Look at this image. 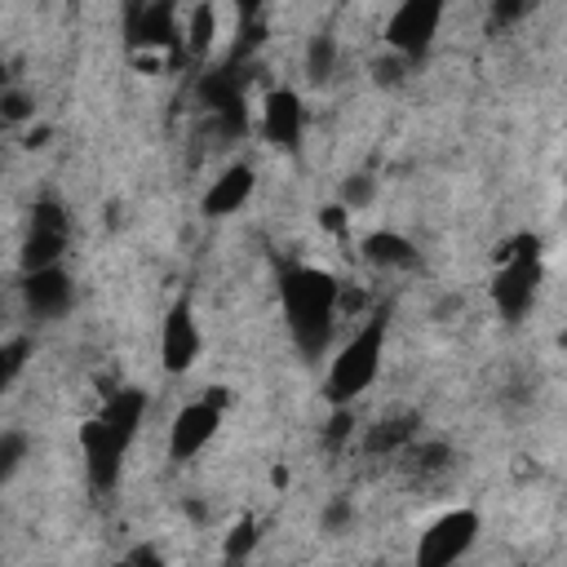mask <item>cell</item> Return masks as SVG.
<instances>
[{"label": "cell", "instance_id": "cell-1", "mask_svg": "<svg viewBox=\"0 0 567 567\" xmlns=\"http://www.w3.org/2000/svg\"><path fill=\"white\" fill-rule=\"evenodd\" d=\"M142 412H146V394L142 390H115V394H106V408L84 421L80 447H84V465H89L93 487H111L120 478L124 456H128V447L137 439Z\"/></svg>", "mask_w": 567, "mask_h": 567}, {"label": "cell", "instance_id": "cell-2", "mask_svg": "<svg viewBox=\"0 0 567 567\" xmlns=\"http://www.w3.org/2000/svg\"><path fill=\"white\" fill-rule=\"evenodd\" d=\"M279 292H284V319H288L297 350L319 354L332 337V323L341 319V310H337L341 284L319 266H292V270H284Z\"/></svg>", "mask_w": 567, "mask_h": 567}, {"label": "cell", "instance_id": "cell-3", "mask_svg": "<svg viewBox=\"0 0 567 567\" xmlns=\"http://www.w3.org/2000/svg\"><path fill=\"white\" fill-rule=\"evenodd\" d=\"M385 323H390V315L381 310V315H372L363 328H354V337L341 346V354L332 359V368H328V399L341 408V403H350V399H359L372 381H377V372H381V350H385Z\"/></svg>", "mask_w": 567, "mask_h": 567}, {"label": "cell", "instance_id": "cell-4", "mask_svg": "<svg viewBox=\"0 0 567 567\" xmlns=\"http://www.w3.org/2000/svg\"><path fill=\"white\" fill-rule=\"evenodd\" d=\"M536 279H540V252H536V239L523 235L514 239L505 252H501V270L492 279V301L505 319H523L532 310V297H536Z\"/></svg>", "mask_w": 567, "mask_h": 567}, {"label": "cell", "instance_id": "cell-5", "mask_svg": "<svg viewBox=\"0 0 567 567\" xmlns=\"http://www.w3.org/2000/svg\"><path fill=\"white\" fill-rule=\"evenodd\" d=\"M443 9H447V0H399L394 18H390V27H385L390 49L403 53L408 62H412V58H425L430 40L439 35Z\"/></svg>", "mask_w": 567, "mask_h": 567}, {"label": "cell", "instance_id": "cell-6", "mask_svg": "<svg viewBox=\"0 0 567 567\" xmlns=\"http://www.w3.org/2000/svg\"><path fill=\"white\" fill-rule=\"evenodd\" d=\"M478 536V514L474 509H447L439 523H430L421 532V545H416V563L425 567H447L456 563Z\"/></svg>", "mask_w": 567, "mask_h": 567}, {"label": "cell", "instance_id": "cell-7", "mask_svg": "<svg viewBox=\"0 0 567 567\" xmlns=\"http://www.w3.org/2000/svg\"><path fill=\"white\" fill-rule=\"evenodd\" d=\"M217 421H221V394H204V399L186 403V408L173 416V430H168V452H173V461H190V456L217 434Z\"/></svg>", "mask_w": 567, "mask_h": 567}, {"label": "cell", "instance_id": "cell-8", "mask_svg": "<svg viewBox=\"0 0 567 567\" xmlns=\"http://www.w3.org/2000/svg\"><path fill=\"white\" fill-rule=\"evenodd\" d=\"M66 248V213L58 204H35L31 208V230H27V248H22V266L40 270V266H58Z\"/></svg>", "mask_w": 567, "mask_h": 567}, {"label": "cell", "instance_id": "cell-9", "mask_svg": "<svg viewBox=\"0 0 567 567\" xmlns=\"http://www.w3.org/2000/svg\"><path fill=\"white\" fill-rule=\"evenodd\" d=\"M199 102L213 111V120L226 128V133H244L248 128V115H244V80L235 71H208L199 80Z\"/></svg>", "mask_w": 567, "mask_h": 567}, {"label": "cell", "instance_id": "cell-10", "mask_svg": "<svg viewBox=\"0 0 567 567\" xmlns=\"http://www.w3.org/2000/svg\"><path fill=\"white\" fill-rule=\"evenodd\" d=\"M199 354V328H195V315L186 301H177L164 319V332H159V359H164V372H186Z\"/></svg>", "mask_w": 567, "mask_h": 567}, {"label": "cell", "instance_id": "cell-11", "mask_svg": "<svg viewBox=\"0 0 567 567\" xmlns=\"http://www.w3.org/2000/svg\"><path fill=\"white\" fill-rule=\"evenodd\" d=\"M301 124H306V111H301V97L292 89H275L266 93V106H261V133L284 146V151H297L301 142Z\"/></svg>", "mask_w": 567, "mask_h": 567}, {"label": "cell", "instance_id": "cell-12", "mask_svg": "<svg viewBox=\"0 0 567 567\" xmlns=\"http://www.w3.org/2000/svg\"><path fill=\"white\" fill-rule=\"evenodd\" d=\"M22 297L31 306V315L40 319H53L71 306V275L62 266H40V270H27L22 279Z\"/></svg>", "mask_w": 567, "mask_h": 567}, {"label": "cell", "instance_id": "cell-13", "mask_svg": "<svg viewBox=\"0 0 567 567\" xmlns=\"http://www.w3.org/2000/svg\"><path fill=\"white\" fill-rule=\"evenodd\" d=\"M128 40L133 44H177V22H173V4L155 0V4H133L128 9Z\"/></svg>", "mask_w": 567, "mask_h": 567}, {"label": "cell", "instance_id": "cell-14", "mask_svg": "<svg viewBox=\"0 0 567 567\" xmlns=\"http://www.w3.org/2000/svg\"><path fill=\"white\" fill-rule=\"evenodd\" d=\"M248 195H252V168H248V164H235V168H226L221 177H213V186H208V195H204V213L226 217V213H235L239 204H248Z\"/></svg>", "mask_w": 567, "mask_h": 567}, {"label": "cell", "instance_id": "cell-15", "mask_svg": "<svg viewBox=\"0 0 567 567\" xmlns=\"http://www.w3.org/2000/svg\"><path fill=\"white\" fill-rule=\"evenodd\" d=\"M363 257H368L372 266H381V270H403V266H416L421 252H416L403 235H394V230H377V235L363 239Z\"/></svg>", "mask_w": 567, "mask_h": 567}, {"label": "cell", "instance_id": "cell-16", "mask_svg": "<svg viewBox=\"0 0 567 567\" xmlns=\"http://www.w3.org/2000/svg\"><path fill=\"white\" fill-rule=\"evenodd\" d=\"M412 416H394V421H381V425H372L368 430V439H363V447L368 452H399L408 439H412Z\"/></svg>", "mask_w": 567, "mask_h": 567}, {"label": "cell", "instance_id": "cell-17", "mask_svg": "<svg viewBox=\"0 0 567 567\" xmlns=\"http://www.w3.org/2000/svg\"><path fill=\"white\" fill-rule=\"evenodd\" d=\"M332 66H337V40H332V35H315V40H310V53H306L310 80H328Z\"/></svg>", "mask_w": 567, "mask_h": 567}, {"label": "cell", "instance_id": "cell-18", "mask_svg": "<svg viewBox=\"0 0 567 567\" xmlns=\"http://www.w3.org/2000/svg\"><path fill=\"white\" fill-rule=\"evenodd\" d=\"M213 31H217V13H213V4H199L190 18V53H208Z\"/></svg>", "mask_w": 567, "mask_h": 567}, {"label": "cell", "instance_id": "cell-19", "mask_svg": "<svg viewBox=\"0 0 567 567\" xmlns=\"http://www.w3.org/2000/svg\"><path fill=\"white\" fill-rule=\"evenodd\" d=\"M22 452H27V439H22L18 430H9V434L0 439V474H4V478H13V470L22 465Z\"/></svg>", "mask_w": 567, "mask_h": 567}, {"label": "cell", "instance_id": "cell-20", "mask_svg": "<svg viewBox=\"0 0 567 567\" xmlns=\"http://www.w3.org/2000/svg\"><path fill=\"white\" fill-rule=\"evenodd\" d=\"M252 540H257V527H252V518H244V523H235V532L226 536V558H230V563H239V558H248V549H252Z\"/></svg>", "mask_w": 567, "mask_h": 567}, {"label": "cell", "instance_id": "cell-21", "mask_svg": "<svg viewBox=\"0 0 567 567\" xmlns=\"http://www.w3.org/2000/svg\"><path fill=\"white\" fill-rule=\"evenodd\" d=\"M536 0H492V27H509V22H518L527 9H532Z\"/></svg>", "mask_w": 567, "mask_h": 567}, {"label": "cell", "instance_id": "cell-22", "mask_svg": "<svg viewBox=\"0 0 567 567\" xmlns=\"http://www.w3.org/2000/svg\"><path fill=\"white\" fill-rule=\"evenodd\" d=\"M341 199H346V208H363V204L372 199V177H363V173H359V177H350V182H346V190H341Z\"/></svg>", "mask_w": 567, "mask_h": 567}, {"label": "cell", "instance_id": "cell-23", "mask_svg": "<svg viewBox=\"0 0 567 567\" xmlns=\"http://www.w3.org/2000/svg\"><path fill=\"white\" fill-rule=\"evenodd\" d=\"M22 354H27V341H9V346H4V381H13V377H18Z\"/></svg>", "mask_w": 567, "mask_h": 567}, {"label": "cell", "instance_id": "cell-24", "mask_svg": "<svg viewBox=\"0 0 567 567\" xmlns=\"http://www.w3.org/2000/svg\"><path fill=\"white\" fill-rule=\"evenodd\" d=\"M4 115H9V120H22V115H27V97L9 89V93H4Z\"/></svg>", "mask_w": 567, "mask_h": 567}, {"label": "cell", "instance_id": "cell-25", "mask_svg": "<svg viewBox=\"0 0 567 567\" xmlns=\"http://www.w3.org/2000/svg\"><path fill=\"white\" fill-rule=\"evenodd\" d=\"M346 518H350V505H346V501H337V505H328V514H323V523H328V527H341Z\"/></svg>", "mask_w": 567, "mask_h": 567}, {"label": "cell", "instance_id": "cell-26", "mask_svg": "<svg viewBox=\"0 0 567 567\" xmlns=\"http://www.w3.org/2000/svg\"><path fill=\"white\" fill-rule=\"evenodd\" d=\"M261 4H266V0H235V9H239V18H244V22H252V18L261 13Z\"/></svg>", "mask_w": 567, "mask_h": 567}, {"label": "cell", "instance_id": "cell-27", "mask_svg": "<svg viewBox=\"0 0 567 567\" xmlns=\"http://www.w3.org/2000/svg\"><path fill=\"white\" fill-rule=\"evenodd\" d=\"M563 350H567V337H563Z\"/></svg>", "mask_w": 567, "mask_h": 567}]
</instances>
